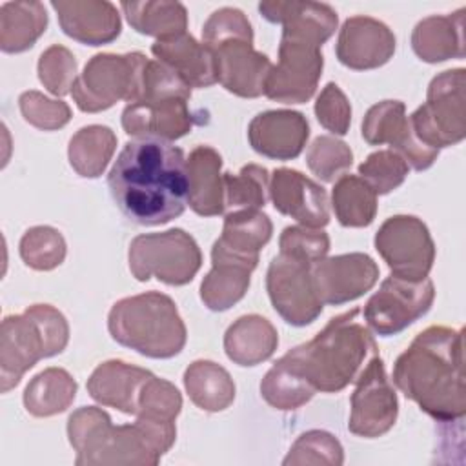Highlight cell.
Instances as JSON below:
<instances>
[{"mask_svg":"<svg viewBox=\"0 0 466 466\" xmlns=\"http://www.w3.org/2000/svg\"><path fill=\"white\" fill-rule=\"evenodd\" d=\"M107 187L131 222L167 224L180 217L187 204L184 151L160 138L129 140L107 175Z\"/></svg>","mask_w":466,"mask_h":466,"instance_id":"6da1fadb","label":"cell"},{"mask_svg":"<svg viewBox=\"0 0 466 466\" xmlns=\"http://www.w3.org/2000/svg\"><path fill=\"white\" fill-rule=\"evenodd\" d=\"M391 379L406 399L439 422L466 413L462 329L430 326L397 357Z\"/></svg>","mask_w":466,"mask_h":466,"instance_id":"7a4b0ae2","label":"cell"},{"mask_svg":"<svg viewBox=\"0 0 466 466\" xmlns=\"http://www.w3.org/2000/svg\"><path fill=\"white\" fill-rule=\"evenodd\" d=\"M69 444L76 466L137 464L155 466L177 439L175 422L137 417L131 424L113 426L111 417L96 406H82L67 419Z\"/></svg>","mask_w":466,"mask_h":466,"instance_id":"3957f363","label":"cell"},{"mask_svg":"<svg viewBox=\"0 0 466 466\" xmlns=\"http://www.w3.org/2000/svg\"><path fill=\"white\" fill-rule=\"evenodd\" d=\"M359 313L360 309L353 308L329 319L311 340L282 355L286 364L315 391L337 393L344 390L355 382L368 360L379 355L373 335L357 320Z\"/></svg>","mask_w":466,"mask_h":466,"instance_id":"277c9868","label":"cell"},{"mask_svg":"<svg viewBox=\"0 0 466 466\" xmlns=\"http://www.w3.org/2000/svg\"><path fill=\"white\" fill-rule=\"evenodd\" d=\"M107 329L113 340L149 359L178 355L187 339L175 300L160 291L116 300L107 315Z\"/></svg>","mask_w":466,"mask_h":466,"instance_id":"5b68a950","label":"cell"},{"mask_svg":"<svg viewBox=\"0 0 466 466\" xmlns=\"http://www.w3.org/2000/svg\"><path fill=\"white\" fill-rule=\"evenodd\" d=\"M69 342V324L51 304H33L7 315L0 328V390H13L40 359L58 355Z\"/></svg>","mask_w":466,"mask_h":466,"instance_id":"8992f818","label":"cell"},{"mask_svg":"<svg viewBox=\"0 0 466 466\" xmlns=\"http://www.w3.org/2000/svg\"><path fill=\"white\" fill-rule=\"evenodd\" d=\"M413 135L428 147L455 146L466 137V69H446L431 78L426 102L410 115Z\"/></svg>","mask_w":466,"mask_h":466,"instance_id":"52a82bcc","label":"cell"},{"mask_svg":"<svg viewBox=\"0 0 466 466\" xmlns=\"http://www.w3.org/2000/svg\"><path fill=\"white\" fill-rule=\"evenodd\" d=\"M127 260L131 275L140 282L155 277L169 286H184L198 273L202 253L187 231L173 228L137 235L129 244Z\"/></svg>","mask_w":466,"mask_h":466,"instance_id":"ba28073f","label":"cell"},{"mask_svg":"<svg viewBox=\"0 0 466 466\" xmlns=\"http://www.w3.org/2000/svg\"><path fill=\"white\" fill-rule=\"evenodd\" d=\"M146 62V55L138 51L91 56L71 89L76 107L84 113H98L113 107L118 100L133 102L140 89Z\"/></svg>","mask_w":466,"mask_h":466,"instance_id":"9c48e42d","label":"cell"},{"mask_svg":"<svg viewBox=\"0 0 466 466\" xmlns=\"http://www.w3.org/2000/svg\"><path fill=\"white\" fill-rule=\"evenodd\" d=\"M375 249L391 269L406 280H422L435 262V244L428 226L413 215H393L375 233Z\"/></svg>","mask_w":466,"mask_h":466,"instance_id":"30bf717a","label":"cell"},{"mask_svg":"<svg viewBox=\"0 0 466 466\" xmlns=\"http://www.w3.org/2000/svg\"><path fill=\"white\" fill-rule=\"evenodd\" d=\"M435 299L431 279L406 280L390 275L382 280L364 306V320L371 331L380 337H391L404 331L415 320L424 317Z\"/></svg>","mask_w":466,"mask_h":466,"instance_id":"8fae6325","label":"cell"},{"mask_svg":"<svg viewBox=\"0 0 466 466\" xmlns=\"http://www.w3.org/2000/svg\"><path fill=\"white\" fill-rule=\"evenodd\" d=\"M313 264L279 253L269 262L266 289L275 311L291 326H308L322 313L313 275Z\"/></svg>","mask_w":466,"mask_h":466,"instance_id":"7c38bea8","label":"cell"},{"mask_svg":"<svg viewBox=\"0 0 466 466\" xmlns=\"http://www.w3.org/2000/svg\"><path fill=\"white\" fill-rule=\"evenodd\" d=\"M351 393V413L348 430L364 439H375L388 433L399 415L397 393L386 375L380 355L368 360L355 379Z\"/></svg>","mask_w":466,"mask_h":466,"instance_id":"4fadbf2b","label":"cell"},{"mask_svg":"<svg viewBox=\"0 0 466 466\" xmlns=\"http://www.w3.org/2000/svg\"><path fill=\"white\" fill-rule=\"evenodd\" d=\"M322 67L324 56L320 47L280 38L279 60L268 73L264 95L280 104H304L315 95Z\"/></svg>","mask_w":466,"mask_h":466,"instance_id":"5bb4252c","label":"cell"},{"mask_svg":"<svg viewBox=\"0 0 466 466\" xmlns=\"http://www.w3.org/2000/svg\"><path fill=\"white\" fill-rule=\"evenodd\" d=\"M362 138L370 146L390 144L415 171L428 169L439 157V149L424 146L413 135L400 100H382L371 106L362 120Z\"/></svg>","mask_w":466,"mask_h":466,"instance_id":"9a60e30c","label":"cell"},{"mask_svg":"<svg viewBox=\"0 0 466 466\" xmlns=\"http://www.w3.org/2000/svg\"><path fill=\"white\" fill-rule=\"evenodd\" d=\"M313 284L322 304L340 306L368 293L379 280V266L366 253L324 257L311 268Z\"/></svg>","mask_w":466,"mask_h":466,"instance_id":"2e32d148","label":"cell"},{"mask_svg":"<svg viewBox=\"0 0 466 466\" xmlns=\"http://www.w3.org/2000/svg\"><path fill=\"white\" fill-rule=\"evenodd\" d=\"M217 76L220 86L242 98H257L264 93V84L271 69V60L255 51L253 36H231L213 46Z\"/></svg>","mask_w":466,"mask_h":466,"instance_id":"e0dca14e","label":"cell"},{"mask_svg":"<svg viewBox=\"0 0 466 466\" xmlns=\"http://www.w3.org/2000/svg\"><path fill=\"white\" fill-rule=\"evenodd\" d=\"M269 198L279 213L295 218L306 228L320 229L329 222L326 189L297 169L279 167L271 173Z\"/></svg>","mask_w":466,"mask_h":466,"instance_id":"ac0fdd59","label":"cell"},{"mask_svg":"<svg viewBox=\"0 0 466 466\" xmlns=\"http://www.w3.org/2000/svg\"><path fill=\"white\" fill-rule=\"evenodd\" d=\"M395 53V35L380 20L366 15L350 16L337 38L339 62L355 71L377 69Z\"/></svg>","mask_w":466,"mask_h":466,"instance_id":"d6986e66","label":"cell"},{"mask_svg":"<svg viewBox=\"0 0 466 466\" xmlns=\"http://www.w3.org/2000/svg\"><path fill=\"white\" fill-rule=\"evenodd\" d=\"M187 102L189 98L182 96L131 102L122 111V127L137 138L177 140L197 124Z\"/></svg>","mask_w":466,"mask_h":466,"instance_id":"ffe728a7","label":"cell"},{"mask_svg":"<svg viewBox=\"0 0 466 466\" xmlns=\"http://www.w3.org/2000/svg\"><path fill=\"white\" fill-rule=\"evenodd\" d=\"M309 138L308 118L293 109L262 111L248 126L249 146L275 160L297 158Z\"/></svg>","mask_w":466,"mask_h":466,"instance_id":"44dd1931","label":"cell"},{"mask_svg":"<svg viewBox=\"0 0 466 466\" xmlns=\"http://www.w3.org/2000/svg\"><path fill=\"white\" fill-rule=\"evenodd\" d=\"M258 11L268 22L282 24V38L317 47H322L339 24L337 11L322 2L266 0L258 4Z\"/></svg>","mask_w":466,"mask_h":466,"instance_id":"7402d4cb","label":"cell"},{"mask_svg":"<svg viewBox=\"0 0 466 466\" xmlns=\"http://www.w3.org/2000/svg\"><path fill=\"white\" fill-rule=\"evenodd\" d=\"M151 377L153 373L149 370L116 359L106 360L87 379V393L102 406L137 415Z\"/></svg>","mask_w":466,"mask_h":466,"instance_id":"603a6c76","label":"cell"},{"mask_svg":"<svg viewBox=\"0 0 466 466\" xmlns=\"http://www.w3.org/2000/svg\"><path fill=\"white\" fill-rule=\"evenodd\" d=\"M211 264L213 268L200 284V300L211 311H226L246 295L258 257H240L215 242Z\"/></svg>","mask_w":466,"mask_h":466,"instance_id":"cb8c5ba5","label":"cell"},{"mask_svg":"<svg viewBox=\"0 0 466 466\" xmlns=\"http://www.w3.org/2000/svg\"><path fill=\"white\" fill-rule=\"evenodd\" d=\"M62 31L86 46L111 44L122 31L120 15L107 0H53Z\"/></svg>","mask_w":466,"mask_h":466,"instance_id":"d4e9b609","label":"cell"},{"mask_svg":"<svg viewBox=\"0 0 466 466\" xmlns=\"http://www.w3.org/2000/svg\"><path fill=\"white\" fill-rule=\"evenodd\" d=\"M151 53L169 66L189 87H209L218 82L217 60L211 47L197 42L187 31L171 38L157 40Z\"/></svg>","mask_w":466,"mask_h":466,"instance_id":"484cf974","label":"cell"},{"mask_svg":"<svg viewBox=\"0 0 466 466\" xmlns=\"http://www.w3.org/2000/svg\"><path fill=\"white\" fill-rule=\"evenodd\" d=\"M222 157L211 146H197L186 158L187 204L200 217L224 213Z\"/></svg>","mask_w":466,"mask_h":466,"instance_id":"4316f807","label":"cell"},{"mask_svg":"<svg viewBox=\"0 0 466 466\" xmlns=\"http://www.w3.org/2000/svg\"><path fill=\"white\" fill-rule=\"evenodd\" d=\"M411 47L428 64L464 58V9L461 7L451 15H431L417 22Z\"/></svg>","mask_w":466,"mask_h":466,"instance_id":"83f0119b","label":"cell"},{"mask_svg":"<svg viewBox=\"0 0 466 466\" xmlns=\"http://www.w3.org/2000/svg\"><path fill=\"white\" fill-rule=\"evenodd\" d=\"M277 346L275 326L257 313L238 317L224 333V351L238 366H257L271 359Z\"/></svg>","mask_w":466,"mask_h":466,"instance_id":"f1b7e54d","label":"cell"},{"mask_svg":"<svg viewBox=\"0 0 466 466\" xmlns=\"http://www.w3.org/2000/svg\"><path fill=\"white\" fill-rule=\"evenodd\" d=\"M184 388L189 400L204 411L217 413L235 400V382L226 368L213 360H195L184 371Z\"/></svg>","mask_w":466,"mask_h":466,"instance_id":"f546056e","label":"cell"},{"mask_svg":"<svg viewBox=\"0 0 466 466\" xmlns=\"http://www.w3.org/2000/svg\"><path fill=\"white\" fill-rule=\"evenodd\" d=\"M47 13L40 2H5L0 5V49L22 53L47 29Z\"/></svg>","mask_w":466,"mask_h":466,"instance_id":"4dcf8cb0","label":"cell"},{"mask_svg":"<svg viewBox=\"0 0 466 466\" xmlns=\"http://www.w3.org/2000/svg\"><path fill=\"white\" fill-rule=\"evenodd\" d=\"M76 390L78 384L67 370L46 368L25 386L24 406L33 417H53L73 404Z\"/></svg>","mask_w":466,"mask_h":466,"instance_id":"1f68e13d","label":"cell"},{"mask_svg":"<svg viewBox=\"0 0 466 466\" xmlns=\"http://www.w3.org/2000/svg\"><path fill=\"white\" fill-rule=\"evenodd\" d=\"M116 149V135L111 127L91 124L80 127L69 140L67 158L71 167L84 178L100 177Z\"/></svg>","mask_w":466,"mask_h":466,"instance_id":"d6a6232c","label":"cell"},{"mask_svg":"<svg viewBox=\"0 0 466 466\" xmlns=\"http://www.w3.org/2000/svg\"><path fill=\"white\" fill-rule=\"evenodd\" d=\"M120 7L137 33L157 40L182 35L187 29V11L180 2H120Z\"/></svg>","mask_w":466,"mask_h":466,"instance_id":"836d02e7","label":"cell"},{"mask_svg":"<svg viewBox=\"0 0 466 466\" xmlns=\"http://www.w3.org/2000/svg\"><path fill=\"white\" fill-rule=\"evenodd\" d=\"M273 224L260 209L235 211L224 215L222 235L215 240L224 249L240 257H258V251L269 242Z\"/></svg>","mask_w":466,"mask_h":466,"instance_id":"e575fe53","label":"cell"},{"mask_svg":"<svg viewBox=\"0 0 466 466\" xmlns=\"http://www.w3.org/2000/svg\"><path fill=\"white\" fill-rule=\"evenodd\" d=\"M331 208L344 228H366L377 215V193L359 175L344 173L331 189Z\"/></svg>","mask_w":466,"mask_h":466,"instance_id":"d590c367","label":"cell"},{"mask_svg":"<svg viewBox=\"0 0 466 466\" xmlns=\"http://www.w3.org/2000/svg\"><path fill=\"white\" fill-rule=\"evenodd\" d=\"M268 197L269 173L264 166L248 164L237 175L224 173V215L260 209Z\"/></svg>","mask_w":466,"mask_h":466,"instance_id":"8d00e7d4","label":"cell"},{"mask_svg":"<svg viewBox=\"0 0 466 466\" xmlns=\"http://www.w3.org/2000/svg\"><path fill=\"white\" fill-rule=\"evenodd\" d=\"M260 395L271 408L293 411L311 400L315 390L280 357L264 375L260 382Z\"/></svg>","mask_w":466,"mask_h":466,"instance_id":"74e56055","label":"cell"},{"mask_svg":"<svg viewBox=\"0 0 466 466\" xmlns=\"http://www.w3.org/2000/svg\"><path fill=\"white\" fill-rule=\"evenodd\" d=\"M66 240L51 226L29 228L20 238V257L25 266L36 271H51L66 258Z\"/></svg>","mask_w":466,"mask_h":466,"instance_id":"f35d334b","label":"cell"},{"mask_svg":"<svg viewBox=\"0 0 466 466\" xmlns=\"http://www.w3.org/2000/svg\"><path fill=\"white\" fill-rule=\"evenodd\" d=\"M306 164L322 182H335V178H340L351 167L353 151L346 142L331 135H320L311 142L306 153Z\"/></svg>","mask_w":466,"mask_h":466,"instance_id":"ab89813d","label":"cell"},{"mask_svg":"<svg viewBox=\"0 0 466 466\" xmlns=\"http://www.w3.org/2000/svg\"><path fill=\"white\" fill-rule=\"evenodd\" d=\"M344 462V450L337 437L324 430H309L299 435L282 461L284 466L299 464H328L340 466Z\"/></svg>","mask_w":466,"mask_h":466,"instance_id":"60d3db41","label":"cell"},{"mask_svg":"<svg viewBox=\"0 0 466 466\" xmlns=\"http://www.w3.org/2000/svg\"><path fill=\"white\" fill-rule=\"evenodd\" d=\"M410 166L393 149H379L359 166V177L366 180L377 195H388L408 177Z\"/></svg>","mask_w":466,"mask_h":466,"instance_id":"b9f144b4","label":"cell"},{"mask_svg":"<svg viewBox=\"0 0 466 466\" xmlns=\"http://www.w3.org/2000/svg\"><path fill=\"white\" fill-rule=\"evenodd\" d=\"M76 67L78 64L75 55L66 46L53 44L38 58V80L51 95L64 96L73 89L78 76Z\"/></svg>","mask_w":466,"mask_h":466,"instance_id":"7bdbcfd3","label":"cell"},{"mask_svg":"<svg viewBox=\"0 0 466 466\" xmlns=\"http://www.w3.org/2000/svg\"><path fill=\"white\" fill-rule=\"evenodd\" d=\"M18 107L25 122L42 131H55L71 120V107L64 100L47 98L40 91H24Z\"/></svg>","mask_w":466,"mask_h":466,"instance_id":"ee69618b","label":"cell"},{"mask_svg":"<svg viewBox=\"0 0 466 466\" xmlns=\"http://www.w3.org/2000/svg\"><path fill=\"white\" fill-rule=\"evenodd\" d=\"M280 253L315 264L329 251V237L322 229L306 226H288L279 238Z\"/></svg>","mask_w":466,"mask_h":466,"instance_id":"f6af8a7d","label":"cell"},{"mask_svg":"<svg viewBox=\"0 0 466 466\" xmlns=\"http://www.w3.org/2000/svg\"><path fill=\"white\" fill-rule=\"evenodd\" d=\"M315 116L319 124L333 135H346L351 124V106L344 91L329 82L322 87L315 102Z\"/></svg>","mask_w":466,"mask_h":466,"instance_id":"bcb514c9","label":"cell"},{"mask_svg":"<svg viewBox=\"0 0 466 466\" xmlns=\"http://www.w3.org/2000/svg\"><path fill=\"white\" fill-rule=\"evenodd\" d=\"M231 36H253L246 15L237 7H220L213 11L202 27V44L213 46Z\"/></svg>","mask_w":466,"mask_h":466,"instance_id":"7dc6e473","label":"cell"}]
</instances>
